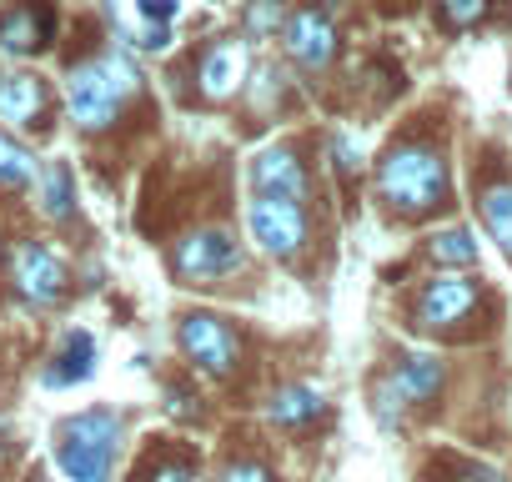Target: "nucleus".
Wrapping results in <instances>:
<instances>
[{
  "mask_svg": "<svg viewBox=\"0 0 512 482\" xmlns=\"http://www.w3.org/2000/svg\"><path fill=\"white\" fill-rule=\"evenodd\" d=\"M141 66L126 46H111V51H96L86 56L81 66H71L66 76V106H71V121L81 136H101L106 126H116V116L141 96Z\"/></svg>",
  "mask_w": 512,
  "mask_h": 482,
  "instance_id": "obj_1",
  "label": "nucleus"
},
{
  "mask_svg": "<svg viewBox=\"0 0 512 482\" xmlns=\"http://www.w3.org/2000/svg\"><path fill=\"white\" fill-rule=\"evenodd\" d=\"M121 412L116 407H86L56 427V467L66 482H111L121 457Z\"/></svg>",
  "mask_w": 512,
  "mask_h": 482,
  "instance_id": "obj_2",
  "label": "nucleus"
},
{
  "mask_svg": "<svg viewBox=\"0 0 512 482\" xmlns=\"http://www.w3.org/2000/svg\"><path fill=\"white\" fill-rule=\"evenodd\" d=\"M377 196L402 216H427L447 206V161L422 141H402L377 161Z\"/></svg>",
  "mask_w": 512,
  "mask_h": 482,
  "instance_id": "obj_3",
  "label": "nucleus"
},
{
  "mask_svg": "<svg viewBox=\"0 0 512 482\" xmlns=\"http://www.w3.org/2000/svg\"><path fill=\"white\" fill-rule=\"evenodd\" d=\"M246 267V252L226 226H196L171 247V277L181 287H216Z\"/></svg>",
  "mask_w": 512,
  "mask_h": 482,
  "instance_id": "obj_4",
  "label": "nucleus"
},
{
  "mask_svg": "<svg viewBox=\"0 0 512 482\" xmlns=\"http://www.w3.org/2000/svg\"><path fill=\"white\" fill-rule=\"evenodd\" d=\"M246 231H251V241H256L267 257L292 262V257L307 252L312 216H307V206H302L297 196H262V191H256V196L246 201Z\"/></svg>",
  "mask_w": 512,
  "mask_h": 482,
  "instance_id": "obj_5",
  "label": "nucleus"
},
{
  "mask_svg": "<svg viewBox=\"0 0 512 482\" xmlns=\"http://www.w3.org/2000/svg\"><path fill=\"white\" fill-rule=\"evenodd\" d=\"M176 347L196 372H206L216 382H226L241 367V337L216 312H181L176 317Z\"/></svg>",
  "mask_w": 512,
  "mask_h": 482,
  "instance_id": "obj_6",
  "label": "nucleus"
},
{
  "mask_svg": "<svg viewBox=\"0 0 512 482\" xmlns=\"http://www.w3.org/2000/svg\"><path fill=\"white\" fill-rule=\"evenodd\" d=\"M176 16L181 6L176 0H106V21L116 31V41L126 51H166L176 41Z\"/></svg>",
  "mask_w": 512,
  "mask_h": 482,
  "instance_id": "obj_7",
  "label": "nucleus"
},
{
  "mask_svg": "<svg viewBox=\"0 0 512 482\" xmlns=\"http://www.w3.org/2000/svg\"><path fill=\"white\" fill-rule=\"evenodd\" d=\"M251 81V41L246 36H216L201 46L196 56V96L221 106L231 96H241Z\"/></svg>",
  "mask_w": 512,
  "mask_h": 482,
  "instance_id": "obj_8",
  "label": "nucleus"
},
{
  "mask_svg": "<svg viewBox=\"0 0 512 482\" xmlns=\"http://www.w3.org/2000/svg\"><path fill=\"white\" fill-rule=\"evenodd\" d=\"M337 21L317 6H297L287 21H282V51H287V61L297 66V71H307V76H322L332 61H337Z\"/></svg>",
  "mask_w": 512,
  "mask_h": 482,
  "instance_id": "obj_9",
  "label": "nucleus"
},
{
  "mask_svg": "<svg viewBox=\"0 0 512 482\" xmlns=\"http://www.w3.org/2000/svg\"><path fill=\"white\" fill-rule=\"evenodd\" d=\"M11 287L26 307H56L66 292H71V272L66 262L46 247V241H21V247L11 252Z\"/></svg>",
  "mask_w": 512,
  "mask_h": 482,
  "instance_id": "obj_10",
  "label": "nucleus"
},
{
  "mask_svg": "<svg viewBox=\"0 0 512 482\" xmlns=\"http://www.w3.org/2000/svg\"><path fill=\"white\" fill-rule=\"evenodd\" d=\"M56 46V6L51 0H16L11 11H0V56L26 61Z\"/></svg>",
  "mask_w": 512,
  "mask_h": 482,
  "instance_id": "obj_11",
  "label": "nucleus"
},
{
  "mask_svg": "<svg viewBox=\"0 0 512 482\" xmlns=\"http://www.w3.org/2000/svg\"><path fill=\"white\" fill-rule=\"evenodd\" d=\"M56 96L36 71H0V121L11 131H46Z\"/></svg>",
  "mask_w": 512,
  "mask_h": 482,
  "instance_id": "obj_12",
  "label": "nucleus"
},
{
  "mask_svg": "<svg viewBox=\"0 0 512 482\" xmlns=\"http://www.w3.org/2000/svg\"><path fill=\"white\" fill-rule=\"evenodd\" d=\"M477 302H482V292H477L472 277H457V272L432 277V282L422 287V297H417V327H427V332L457 327V322H467V317L477 312Z\"/></svg>",
  "mask_w": 512,
  "mask_h": 482,
  "instance_id": "obj_13",
  "label": "nucleus"
},
{
  "mask_svg": "<svg viewBox=\"0 0 512 482\" xmlns=\"http://www.w3.org/2000/svg\"><path fill=\"white\" fill-rule=\"evenodd\" d=\"M437 387H442V362L417 352V357H402V362L387 372V382H382L377 402H382V412L392 417V412H402V407L432 402V397H437Z\"/></svg>",
  "mask_w": 512,
  "mask_h": 482,
  "instance_id": "obj_14",
  "label": "nucleus"
},
{
  "mask_svg": "<svg viewBox=\"0 0 512 482\" xmlns=\"http://www.w3.org/2000/svg\"><path fill=\"white\" fill-rule=\"evenodd\" d=\"M307 161L292 151V146H267L251 156V191L262 196H297L307 201Z\"/></svg>",
  "mask_w": 512,
  "mask_h": 482,
  "instance_id": "obj_15",
  "label": "nucleus"
},
{
  "mask_svg": "<svg viewBox=\"0 0 512 482\" xmlns=\"http://www.w3.org/2000/svg\"><path fill=\"white\" fill-rule=\"evenodd\" d=\"M91 372H96V337H91V332H66V342H61V352L46 362L41 382H46V387H76V382H86Z\"/></svg>",
  "mask_w": 512,
  "mask_h": 482,
  "instance_id": "obj_16",
  "label": "nucleus"
},
{
  "mask_svg": "<svg viewBox=\"0 0 512 482\" xmlns=\"http://www.w3.org/2000/svg\"><path fill=\"white\" fill-rule=\"evenodd\" d=\"M31 186H36V206H41L46 221H71L76 216V171L66 161H46Z\"/></svg>",
  "mask_w": 512,
  "mask_h": 482,
  "instance_id": "obj_17",
  "label": "nucleus"
},
{
  "mask_svg": "<svg viewBox=\"0 0 512 482\" xmlns=\"http://www.w3.org/2000/svg\"><path fill=\"white\" fill-rule=\"evenodd\" d=\"M327 412V402H322V392L317 387H307V382H292V387H277L272 392V402H267V417L277 422V427H307V422H317Z\"/></svg>",
  "mask_w": 512,
  "mask_h": 482,
  "instance_id": "obj_18",
  "label": "nucleus"
},
{
  "mask_svg": "<svg viewBox=\"0 0 512 482\" xmlns=\"http://www.w3.org/2000/svg\"><path fill=\"white\" fill-rule=\"evenodd\" d=\"M36 171H41L36 151L11 126H0V191H26L36 181Z\"/></svg>",
  "mask_w": 512,
  "mask_h": 482,
  "instance_id": "obj_19",
  "label": "nucleus"
},
{
  "mask_svg": "<svg viewBox=\"0 0 512 482\" xmlns=\"http://www.w3.org/2000/svg\"><path fill=\"white\" fill-rule=\"evenodd\" d=\"M477 211H482L487 236L512 257V181H492V186L477 196Z\"/></svg>",
  "mask_w": 512,
  "mask_h": 482,
  "instance_id": "obj_20",
  "label": "nucleus"
},
{
  "mask_svg": "<svg viewBox=\"0 0 512 482\" xmlns=\"http://www.w3.org/2000/svg\"><path fill=\"white\" fill-rule=\"evenodd\" d=\"M432 262H442V267H472L477 262V241H472V231L467 226H442L437 236H432Z\"/></svg>",
  "mask_w": 512,
  "mask_h": 482,
  "instance_id": "obj_21",
  "label": "nucleus"
},
{
  "mask_svg": "<svg viewBox=\"0 0 512 482\" xmlns=\"http://www.w3.org/2000/svg\"><path fill=\"white\" fill-rule=\"evenodd\" d=\"M282 21H287L282 0H251L246 16H241V36H246V41H267V36L282 31Z\"/></svg>",
  "mask_w": 512,
  "mask_h": 482,
  "instance_id": "obj_22",
  "label": "nucleus"
},
{
  "mask_svg": "<svg viewBox=\"0 0 512 482\" xmlns=\"http://www.w3.org/2000/svg\"><path fill=\"white\" fill-rule=\"evenodd\" d=\"M437 11H442V21L452 31H467V26H477L487 16V0H437Z\"/></svg>",
  "mask_w": 512,
  "mask_h": 482,
  "instance_id": "obj_23",
  "label": "nucleus"
},
{
  "mask_svg": "<svg viewBox=\"0 0 512 482\" xmlns=\"http://www.w3.org/2000/svg\"><path fill=\"white\" fill-rule=\"evenodd\" d=\"M166 412H171V417H196V412H201V397H196L186 382H166Z\"/></svg>",
  "mask_w": 512,
  "mask_h": 482,
  "instance_id": "obj_24",
  "label": "nucleus"
},
{
  "mask_svg": "<svg viewBox=\"0 0 512 482\" xmlns=\"http://www.w3.org/2000/svg\"><path fill=\"white\" fill-rule=\"evenodd\" d=\"M221 482H277V477H272V467H267V462L241 457V462H231V467L221 472Z\"/></svg>",
  "mask_w": 512,
  "mask_h": 482,
  "instance_id": "obj_25",
  "label": "nucleus"
},
{
  "mask_svg": "<svg viewBox=\"0 0 512 482\" xmlns=\"http://www.w3.org/2000/svg\"><path fill=\"white\" fill-rule=\"evenodd\" d=\"M146 482H201V467H191V462L171 457V462L151 467V472H146Z\"/></svg>",
  "mask_w": 512,
  "mask_h": 482,
  "instance_id": "obj_26",
  "label": "nucleus"
},
{
  "mask_svg": "<svg viewBox=\"0 0 512 482\" xmlns=\"http://www.w3.org/2000/svg\"><path fill=\"white\" fill-rule=\"evenodd\" d=\"M332 156H337V171H342V176L362 171V151L352 146V136H337V141H332Z\"/></svg>",
  "mask_w": 512,
  "mask_h": 482,
  "instance_id": "obj_27",
  "label": "nucleus"
},
{
  "mask_svg": "<svg viewBox=\"0 0 512 482\" xmlns=\"http://www.w3.org/2000/svg\"><path fill=\"white\" fill-rule=\"evenodd\" d=\"M211 6H226V0H211Z\"/></svg>",
  "mask_w": 512,
  "mask_h": 482,
  "instance_id": "obj_28",
  "label": "nucleus"
}]
</instances>
